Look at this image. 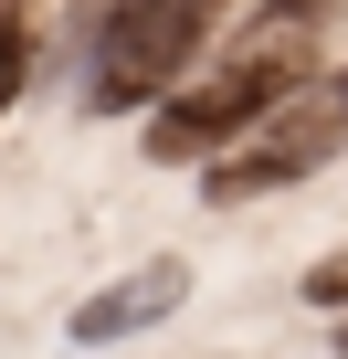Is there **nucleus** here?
<instances>
[{
  "label": "nucleus",
  "mask_w": 348,
  "mask_h": 359,
  "mask_svg": "<svg viewBox=\"0 0 348 359\" xmlns=\"http://www.w3.org/2000/svg\"><path fill=\"white\" fill-rule=\"evenodd\" d=\"M306 22H316V0H274L264 11V32L232 53V64H211L201 85H169L158 106H148V158H222L243 127H264L316 64H306Z\"/></svg>",
  "instance_id": "1"
},
{
  "label": "nucleus",
  "mask_w": 348,
  "mask_h": 359,
  "mask_svg": "<svg viewBox=\"0 0 348 359\" xmlns=\"http://www.w3.org/2000/svg\"><path fill=\"white\" fill-rule=\"evenodd\" d=\"M74 22H85V43H95L85 106L127 116V106H158L169 85L190 74V53H201L211 22H222V0H74Z\"/></svg>",
  "instance_id": "2"
},
{
  "label": "nucleus",
  "mask_w": 348,
  "mask_h": 359,
  "mask_svg": "<svg viewBox=\"0 0 348 359\" xmlns=\"http://www.w3.org/2000/svg\"><path fill=\"white\" fill-rule=\"evenodd\" d=\"M337 148H348V74H316L306 95H285L264 116V137L243 158H211L201 169V191L211 201H264V191H285V180H316Z\"/></svg>",
  "instance_id": "3"
},
{
  "label": "nucleus",
  "mask_w": 348,
  "mask_h": 359,
  "mask_svg": "<svg viewBox=\"0 0 348 359\" xmlns=\"http://www.w3.org/2000/svg\"><path fill=\"white\" fill-rule=\"evenodd\" d=\"M180 296H190V264H169V254H158V264H137V275L95 285V296L74 306V327H64V338H74V348H116V338L158 327V317L180 306Z\"/></svg>",
  "instance_id": "4"
},
{
  "label": "nucleus",
  "mask_w": 348,
  "mask_h": 359,
  "mask_svg": "<svg viewBox=\"0 0 348 359\" xmlns=\"http://www.w3.org/2000/svg\"><path fill=\"white\" fill-rule=\"evenodd\" d=\"M22 64H32V53H22V32H0V116H11V95H22Z\"/></svg>",
  "instance_id": "5"
},
{
  "label": "nucleus",
  "mask_w": 348,
  "mask_h": 359,
  "mask_svg": "<svg viewBox=\"0 0 348 359\" xmlns=\"http://www.w3.org/2000/svg\"><path fill=\"white\" fill-rule=\"evenodd\" d=\"M306 296H327V306H337V296H348V264H316V275H306Z\"/></svg>",
  "instance_id": "6"
},
{
  "label": "nucleus",
  "mask_w": 348,
  "mask_h": 359,
  "mask_svg": "<svg viewBox=\"0 0 348 359\" xmlns=\"http://www.w3.org/2000/svg\"><path fill=\"white\" fill-rule=\"evenodd\" d=\"M0 32H11V0H0Z\"/></svg>",
  "instance_id": "7"
}]
</instances>
